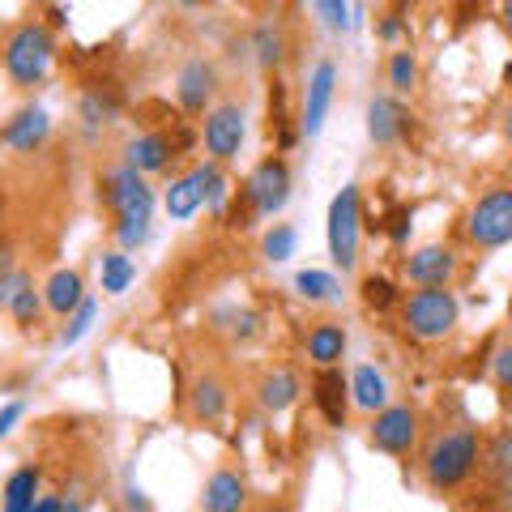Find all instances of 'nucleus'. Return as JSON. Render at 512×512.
<instances>
[{
    "label": "nucleus",
    "mask_w": 512,
    "mask_h": 512,
    "mask_svg": "<svg viewBox=\"0 0 512 512\" xmlns=\"http://www.w3.org/2000/svg\"><path fill=\"white\" fill-rule=\"evenodd\" d=\"M478 461H483V440H478V431H470V427L444 431V436L427 448L423 478H427L431 491H457L474 474Z\"/></svg>",
    "instance_id": "nucleus-1"
},
{
    "label": "nucleus",
    "mask_w": 512,
    "mask_h": 512,
    "mask_svg": "<svg viewBox=\"0 0 512 512\" xmlns=\"http://www.w3.org/2000/svg\"><path fill=\"white\" fill-rule=\"evenodd\" d=\"M52 60H56V35H52V26H43V22H22L13 35L5 39V73H9V82L13 86H39L47 69H52Z\"/></svg>",
    "instance_id": "nucleus-2"
},
{
    "label": "nucleus",
    "mask_w": 512,
    "mask_h": 512,
    "mask_svg": "<svg viewBox=\"0 0 512 512\" xmlns=\"http://www.w3.org/2000/svg\"><path fill=\"white\" fill-rule=\"evenodd\" d=\"M359 239H363V192L359 184H346L329 201V218H325V244L342 274L359 265Z\"/></svg>",
    "instance_id": "nucleus-3"
},
{
    "label": "nucleus",
    "mask_w": 512,
    "mask_h": 512,
    "mask_svg": "<svg viewBox=\"0 0 512 512\" xmlns=\"http://www.w3.org/2000/svg\"><path fill=\"white\" fill-rule=\"evenodd\" d=\"M461 320V303L448 286H431V291H410L402 299V325L414 333L419 342H440L457 329Z\"/></svg>",
    "instance_id": "nucleus-4"
},
{
    "label": "nucleus",
    "mask_w": 512,
    "mask_h": 512,
    "mask_svg": "<svg viewBox=\"0 0 512 512\" xmlns=\"http://www.w3.org/2000/svg\"><path fill=\"white\" fill-rule=\"evenodd\" d=\"M466 235L483 252L512 244V188H491L474 201V210L466 218Z\"/></svg>",
    "instance_id": "nucleus-5"
},
{
    "label": "nucleus",
    "mask_w": 512,
    "mask_h": 512,
    "mask_svg": "<svg viewBox=\"0 0 512 512\" xmlns=\"http://www.w3.org/2000/svg\"><path fill=\"white\" fill-rule=\"evenodd\" d=\"M291 163L286 158H278V154H269V158H261L252 171H248V180H244V197H248V205L256 210V218H274V214H282L286 210V201H291Z\"/></svg>",
    "instance_id": "nucleus-6"
},
{
    "label": "nucleus",
    "mask_w": 512,
    "mask_h": 512,
    "mask_svg": "<svg viewBox=\"0 0 512 512\" xmlns=\"http://www.w3.org/2000/svg\"><path fill=\"white\" fill-rule=\"evenodd\" d=\"M103 205L116 214V227H124V222H150L154 188L133 167H116L103 175Z\"/></svg>",
    "instance_id": "nucleus-7"
},
{
    "label": "nucleus",
    "mask_w": 512,
    "mask_h": 512,
    "mask_svg": "<svg viewBox=\"0 0 512 512\" xmlns=\"http://www.w3.org/2000/svg\"><path fill=\"white\" fill-rule=\"evenodd\" d=\"M244 137H248V116L239 103H218L205 111V124H201V141H205V154L210 163H231L244 150Z\"/></svg>",
    "instance_id": "nucleus-8"
},
{
    "label": "nucleus",
    "mask_w": 512,
    "mask_h": 512,
    "mask_svg": "<svg viewBox=\"0 0 512 512\" xmlns=\"http://www.w3.org/2000/svg\"><path fill=\"white\" fill-rule=\"evenodd\" d=\"M372 444L389 457H406L414 440H419V410L414 406H384L380 414H372Z\"/></svg>",
    "instance_id": "nucleus-9"
},
{
    "label": "nucleus",
    "mask_w": 512,
    "mask_h": 512,
    "mask_svg": "<svg viewBox=\"0 0 512 512\" xmlns=\"http://www.w3.org/2000/svg\"><path fill=\"white\" fill-rule=\"evenodd\" d=\"M333 90H338V64L333 60H316L308 73V90H303V116H299V133L316 137L325 128V116L333 107Z\"/></svg>",
    "instance_id": "nucleus-10"
},
{
    "label": "nucleus",
    "mask_w": 512,
    "mask_h": 512,
    "mask_svg": "<svg viewBox=\"0 0 512 512\" xmlns=\"http://www.w3.org/2000/svg\"><path fill=\"white\" fill-rule=\"evenodd\" d=\"M47 137H52V116H47L39 103L18 107L5 120V128H0V141H5L9 150H18V154H35Z\"/></svg>",
    "instance_id": "nucleus-11"
},
{
    "label": "nucleus",
    "mask_w": 512,
    "mask_h": 512,
    "mask_svg": "<svg viewBox=\"0 0 512 512\" xmlns=\"http://www.w3.org/2000/svg\"><path fill=\"white\" fill-rule=\"evenodd\" d=\"M457 274V252L444 244H423L406 256V278L419 286V291H431V286H448Z\"/></svg>",
    "instance_id": "nucleus-12"
},
{
    "label": "nucleus",
    "mask_w": 512,
    "mask_h": 512,
    "mask_svg": "<svg viewBox=\"0 0 512 512\" xmlns=\"http://www.w3.org/2000/svg\"><path fill=\"white\" fill-rule=\"evenodd\" d=\"M175 154H180V146L171 141V133H137L124 146V167H133L137 175H154L167 171Z\"/></svg>",
    "instance_id": "nucleus-13"
},
{
    "label": "nucleus",
    "mask_w": 512,
    "mask_h": 512,
    "mask_svg": "<svg viewBox=\"0 0 512 512\" xmlns=\"http://www.w3.org/2000/svg\"><path fill=\"white\" fill-rule=\"evenodd\" d=\"M214 90H218L214 64L210 60H188L180 69V82H175V99H180V107L188 111V116H201V111L210 107Z\"/></svg>",
    "instance_id": "nucleus-14"
},
{
    "label": "nucleus",
    "mask_w": 512,
    "mask_h": 512,
    "mask_svg": "<svg viewBox=\"0 0 512 512\" xmlns=\"http://www.w3.org/2000/svg\"><path fill=\"white\" fill-rule=\"evenodd\" d=\"M312 397H316V410L325 414L329 427H346V414H350V380H342L338 367H320L316 380H312Z\"/></svg>",
    "instance_id": "nucleus-15"
},
{
    "label": "nucleus",
    "mask_w": 512,
    "mask_h": 512,
    "mask_svg": "<svg viewBox=\"0 0 512 512\" xmlns=\"http://www.w3.org/2000/svg\"><path fill=\"white\" fill-rule=\"evenodd\" d=\"M248 508V483L235 470H214L205 478L201 512H244Z\"/></svg>",
    "instance_id": "nucleus-16"
},
{
    "label": "nucleus",
    "mask_w": 512,
    "mask_h": 512,
    "mask_svg": "<svg viewBox=\"0 0 512 512\" xmlns=\"http://www.w3.org/2000/svg\"><path fill=\"white\" fill-rule=\"evenodd\" d=\"M406 128H410V111L402 103L389 99V94L372 99V107H367V137L376 146H397L406 137Z\"/></svg>",
    "instance_id": "nucleus-17"
},
{
    "label": "nucleus",
    "mask_w": 512,
    "mask_h": 512,
    "mask_svg": "<svg viewBox=\"0 0 512 512\" xmlns=\"http://www.w3.org/2000/svg\"><path fill=\"white\" fill-rule=\"evenodd\" d=\"M86 299H90V295H86V282H82V274H77V269H56V274L47 278V286H43L47 312H56L60 320H69Z\"/></svg>",
    "instance_id": "nucleus-18"
},
{
    "label": "nucleus",
    "mask_w": 512,
    "mask_h": 512,
    "mask_svg": "<svg viewBox=\"0 0 512 512\" xmlns=\"http://www.w3.org/2000/svg\"><path fill=\"white\" fill-rule=\"evenodd\" d=\"M39 487H43V470L18 466L5 478V487H0V512H30L39 504Z\"/></svg>",
    "instance_id": "nucleus-19"
},
{
    "label": "nucleus",
    "mask_w": 512,
    "mask_h": 512,
    "mask_svg": "<svg viewBox=\"0 0 512 512\" xmlns=\"http://www.w3.org/2000/svg\"><path fill=\"white\" fill-rule=\"evenodd\" d=\"M350 406H359L367 414H380L389 406V380H384V372H376L372 363H359L355 372H350Z\"/></svg>",
    "instance_id": "nucleus-20"
},
{
    "label": "nucleus",
    "mask_w": 512,
    "mask_h": 512,
    "mask_svg": "<svg viewBox=\"0 0 512 512\" xmlns=\"http://www.w3.org/2000/svg\"><path fill=\"white\" fill-rule=\"evenodd\" d=\"M299 393H303V384H299V376L291 372V367H274V372L261 380V389H256V397H261V406L269 414L291 410L299 402Z\"/></svg>",
    "instance_id": "nucleus-21"
},
{
    "label": "nucleus",
    "mask_w": 512,
    "mask_h": 512,
    "mask_svg": "<svg viewBox=\"0 0 512 512\" xmlns=\"http://www.w3.org/2000/svg\"><path fill=\"white\" fill-rule=\"evenodd\" d=\"M227 406H231V393H227V384H222L218 376H201L197 384H192V419L222 423Z\"/></svg>",
    "instance_id": "nucleus-22"
},
{
    "label": "nucleus",
    "mask_w": 512,
    "mask_h": 512,
    "mask_svg": "<svg viewBox=\"0 0 512 512\" xmlns=\"http://www.w3.org/2000/svg\"><path fill=\"white\" fill-rule=\"evenodd\" d=\"M483 461H487V474L495 478L500 487V500L512 512V431H500L487 448H483Z\"/></svg>",
    "instance_id": "nucleus-23"
},
{
    "label": "nucleus",
    "mask_w": 512,
    "mask_h": 512,
    "mask_svg": "<svg viewBox=\"0 0 512 512\" xmlns=\"http://www.w3.org/2000/svg\"><path fill=\"white\" fill-rule=\"evenodd\" d=\"M346 355V329L333 325V320H325V325H316L308 333V359L316 367H338Z\"/></svg>",
    "instance_id": "nucleus-24"
},
{
    "label": "nucleus",
    "mask_w": 512,
    "mask_h": 512,
    "mask_svg": "<svg viewBox=\"0 0 512 512\" xmlns=\"http://www.w3.org/2000/svg\"><path fill=\"white\" fill-rule=\"evenodd\" d=\"M192 180H197L201 197H205V210H210L214 218H227V201H231V180L222 175L218 163H201L192 167Z\"/></svg>",
    "instance_id": "nucleus-25"
},
{
    "label": "nucleus",
    "mask_w": 512,
    "mask_h": 512,
    "mask_svg": "<svg viewBox=\"0 0 512 512\" xmlns=\"http://www.w3.org/2000/svg\"><path fill=\"white\" fill-rule=\"evenodd\" d=\"M201 205H205V197H201L197 180H192V171L180 175V180H171L167 192H163V210L171 214V222H188L192 214L201 210Z\"/></svg>",
    "instance_id": "nucleus-26"
},
{
    "label": "nucleus",
    "mask_w": 512,
    "mask_h": 512,
    "mask_svg": "<svg viewBox=\"0 0 512 512\" xmlns=\"http://www.w3.org/2000/svg\"><path fill=\"white\" fill-rule=\"evenodd\" d=\"M295 291L308 303H333V299H342V278L329 274V269H299Z\"/></svg>",
    "instance_id": "nucleus-27"
},
{
    "label": "nucleus",
    "mask_w": 512,
    "mask_h": 512,
    "mask_svg": "<svg viewBox=\"0 0 512 512\" xmlns=\"http://www.w3.org/2000/svg\"><path fill=\"white\" fill-rule=\"evenodd\" d=\"M99 278H103V291H107V295H124L128 286L137 282V265L128 261V252L111 248V252L99 256Z\"/></svg>",
    "instance_id": "nucleus-28"
},
{
    "label": "nucleus",
    "mask_w": 512,
    "mask_h": 512,
    "mask_svg": "<svg viewBox=\"0 0 512 512\" xmlns=\"http://www.w3.org/2000/svg\"><path fill=\"white\" fill-rule=\"evenodd\" d=\"M252 52L256 60H261V69H278V64L286 60V35L278 22H261L252 30Z\"/></svg>",
    "instance_id": "nucleus-29"
},
{
    "label": "nucleus",
    "mask_w": 512,
    "mask_h": 512,
    "mask_svg": "<svg viewBox=\"0 0 512 512\" xmlns=\"http://www.w3.org/2000/svg\"><path fill=\"white\" fill-rule=\"evenodd\" d=\"M269 124L278 128V150H291L299 141L291 120H286V86L282 82H274V90H269Z\"/></svg>",
    "instance_id": "nucleus-30"
},
{
    "label": "nucleus",
    "mask_w": 512,
    "mask_h": 512,
    "mask_svg": "<svg viewBox=\"0 0 512 512\" xmlns=\"http://www.w3.org/2000/svg\"><path fill=\"white\" fill-rule=\"evenodd\" d=\"M265 256L269 261H291L295 248H299V231L291 227V222H274V227L265 231Z\"/></svg>",
    "instance_id": "nucleus-31"
},
{
    "label": "nucleus",
    "mask_w": 512,
    "mask_h": 512,
    "mask_svg": "<svg viewBox=\"0 0 512 512\" xmlns=\"http://www.w3.org/2000/svg\"><path fill=\"white\" fill-rule=\"evenodd\" d=\"M359 295H363L367 308H376V312L393 308V303H402V291H397L389 278H380V274H367V278L359 282Z\"/></svg>",
    "instance_id": "nucleus-32"
},
{
    "label": "nucleus",
    "mask_w": 512,
    "mask_h": 512,
    "mask_svg": "<svg viewBox=\"0 0 512 512\" xmlns=\"http://www.w3.org/2000/svg\"><path fill=\"white\" fill-rule=\"evenodd\" d=\"M389 86L397 94H410L414 86H419V60H414L410 47H406V52H393V60H389Z\"/></svg>",
    "instance_id": "nucleus-33"
},
{
    "label": "nucleus",
    "mask_w": 512,
    "mask_h": 512,
    "mask_svg": "<svg viewBox=\"0 0 512 512\" xmlns=\"http://www.w3.org/2000/svg\"><path fill=\"white\" fill-rule=\"evenodd\" d=\"M94 316H99V303H94V299H86L82 308H77V312L69 316V325H64V333H60V346L69 350V346H77V342H82L86 333L94 329Z\"/></svg>",
    "instance_id": "nucleus-34"
},
{
    "label": "nucleus",
    "mask_w": 512,
    "mask_h": 512,
    "mask_svg": "<svg viewBox=\"0 0 512 512\" xmlns=\"http://www.w3.org/2000/svg\"><path fill=\"white\" fill-rule=\"evenodd\" d=\"M312 13H316V18L325 22L329 30H350V26H355V18H350V13H359V9L346 5V0H316Z\"/></svg>",
    "instance_id": "nucleus-35"
},
{
    "label": "nucleus",
    "mask_w": 512,
    "mask_h": 512,
    "mask_svg": "<svg viewBox=\"0 0 512 512\" xmlns=\"http://www.w3.org/2000/svg\"><path fill=\"white\" fill-rule=\"evenodd\" d=\"M43 308H47V303H43V291H35V286H30V291H22V299L13 303V308H9V316L18 320L22 329H30V325H39Z\"/></svg>",
    "instance_id": "nucleus-36"
},
{
    "label": "nucleus",
    "mask_w": 512,
    "mask_h": 512,
    "mask_svg": "<svg viewBox=\"0 0 512 512\" xmlns=\"http://www.w3.org/2000/svg\"><path fill=\"white\" fill-rule=\"evenodd\" d=\"M35 286V278L26 274V269H9V274H0V308H13V303L22 299V291H30Z\"/></svg>",
    "instance_id": "nucleus-37"
},
{
    "label": "nucleus",
    "mask_w": 512,
    "mask_h": 512,
    "mask_svg": "<svg viewBox=\"0 0 512 512\" xmlns=\"http://www.w3.org/2000/svg\"><path fill=\"white\" fill-rule=\"evenodd\" d=\"M227 320H231V338H235V342H252L256 333H261V316L248 312V308L227 312Z\"/></svg>",
    "instance_id": "nucleus-38"
},
{
    "label": "nucleus",
    "mask_w": 512,
    "mask_h": 512,
    "mask_svg": "<svg viewBox=\"0 0 512 512\" xmlns=\"http://www.w3.org/2000/svg\"><path fill=\"white\" fill-rule=\"evenodd\" d=\"M384 231H389V239L393 244H406L410 239V205H397L393 214H384V222H380Z\"/></svg>",
    "instance_id": "nucleus-39"
},
{
    "label": "nucleus",
    "mask_w": 512,
    "mask_h": 512,
    "mask_svg": "<svg viewBox=\"0 0 512 512\" xmlns=\"http://www.w3.org/2000/svg\"><path fill=\"white\" fill-rule=\"evenodd\" d=\"M22 414H26V406H22V402H5V406H0V440H5L9 431L18 427Z\"/></svg>",
    "instance_id": "nucleus-40"
},
{
    "label": "nucleus",
    "mask_w": 512,
    "mask_h": 512,
    "mask_svg": "<svg viewBox=\"0 0 512 512\" xmlns=\"http://www.w3.org/2000/svg\"><path fill=\"white\" fill-rule=\"evenodd\" d=\"M495 380H500L504 389H512V346H504L500 355H495Z\"/></svg>",
    "instance_id": "nucleus-41"
},
{
    "label": "nucleus",
    "mask_w": 512,
    "mask_h": 512,
    "mask_svg": "<svg viewBox=\"0 0 512 512\" xmlns=\"http://www.w3.org/2000/svg\"><path fill=\"white\" fill-rule=\"evenodd\" d=\"M406 30V22H402V13H389V18L380 22V39H397Z\"/></svg>",
    "instance_id": "nucleus-42"
},
{
    "label": "nucleus",
    "mask_w": 512,
    "mask_h": 512,
    "mask_svg": "<svg viewBox=\"0 0 512 512\" xmlns=\"http://www.w3.org/2000/svg\"><path fill=\"white\" fill-rule=\"evenodd\" d=\"M128 512H150V500L141 487H128Z\"/></svg>",
    "instance_id": "nucleus-43"
},
{
    "label": "nucleus",
    "mask_w": 512,
    "mask_h": 512,
    "mask_svg": "<svg viewBox=\"0 0 512 512\" xmlns=\"http://www.w3.org/2000/svg\"><path fill=\"white\" fill-rule=\"evenodd\" d=\"M30 512H64V500H60V495H39V504Z\"/></svg>",
    "instance_id": "nucleus-44"
},
{
    "label": "nucleus",
    "mask_w": 512,
    "mask_h": 512,
    "mask_svg": "<svg viewBox=\"0 0 512 512\" xmlns=\"http://www.w3.org/2000/svg\"><path fill=\"white\" fill-rule=\"evenodd\" d=\"M9 269H18V265H13V248L0 244V274H9Z\"/></svg>",
    "instance_id": "nucleus-45"
},
{
    "label": "nucleus",
    "mask_w": 512,
    "mask_h": 512,
    "mask_svg": "<svg viewBox=\"0 0 512 512\" xmlns=\"http://www.w3.org/2000/svg\"><path fill=\"white\" fill-rule=\"evenodd\" d=\"M261 512H295V508H291V504H286V500H274V504H265Z\"/></svg>",
    "instance_id": "nucleus-46"
},
{
    "label": "nucleus",
    "mask_w": 512,
    "mask_h": 512,
    "mask_svg": "<svg viewBox=\"0 0 512 512\" xmlns=\"http://www.w3.org/2000/svg\"><path fill=\"white\" fill-rule=\"evenodd\" d=\"M500 18H504V26H508V35H512V0H508V5L500 9Z\"/></svg>",
    "instance_id": "nucleus-47"
},
{
    "label": "nucleus",
    "mask_w": 512,
    "mask_h": 512,
    "mask_svg": "<svg viewBox=\"0 0 512 512\" xmlns=\"http://www.w3.org/2000/svg\"><path fill=\"white\" fill-rule=\"evenodd\" d=\"M504 128H508V141H512V107H508V124Z\"/></svg>",
    "instance_id": "nucleus-48"
}]
</instances>
